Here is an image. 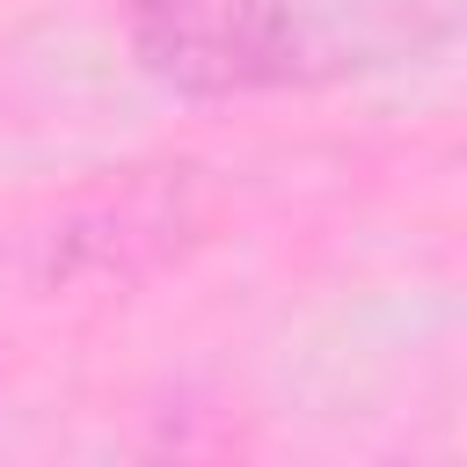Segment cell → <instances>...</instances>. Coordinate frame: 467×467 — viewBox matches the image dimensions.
<instances>
[{
	"label": "cell",
	"instance_id": "obj_1",
	"mask_svg": "<svg viewBox=\"0 0 467 467\" xmlns=\"http://www.w3.org/2000/svg\"><path fill=\"white\" fill-rule=\"evenodd\" d=\"M416 0H146L139 58L197 95L321 80L401 51Z\"/></svg>",
	"mask_w": 467,
	"mask_h": 467
}]
</instances>
